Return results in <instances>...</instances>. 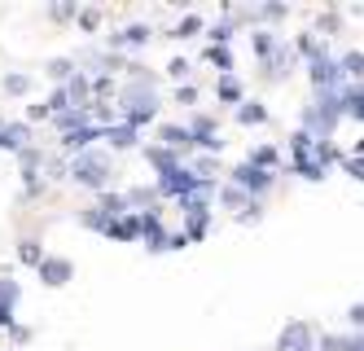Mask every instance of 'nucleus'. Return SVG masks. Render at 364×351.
Listing matches in <instances>:
<instances>
[{
    "mask_svg": "<svg viewBox=\"0 0 364 351\" xmlns=\"http://www.w3.org/2000/svg\"><path fill=\"white\" fill-rule=\"evenodd\" d=\"M333 115H343V105H338V93H321V101L303 115V123H307V127H316L321 137H325V132L333 127Z\"/></svg>",
    "mask_w": 364,
    "mask_h": 351,
    "instance_id": "obj_1",
    "label": "nucleus"
},
{
    "mask_svg": "<svg viewBox=\"0 0 364 351\" xmlns=\"http://www.w3.org/2000/svg\"><path fill=\"white\" fill-rule=\"evenodd\" d=\"M311 338H316V330H311L307 320H290V325L281 330V338H277V351H307Z\"/></svg>",
    "mask_w": 364,
    "mask_h": 351,
    "instance_id": "obj_2",
    "label": "nucleus"
},
{
    "mask_svg": "<svg viewBox=\"0 0 364 351\" xmlns=\"http://www.w3.org/2000/svg\"><path fill=\"white\" fill-rule=\"evenodd\" d=\"M106 176H110V163H106V158H97V154H84L80 163H75V180H84L92 189L106 184Z\"/></svg>",
    "mask_w": 364,
    "mask_h": 351,
    "instance_id": "obj_3",
    "label": "nucleus"
},
{
    "mask_svg": "<svg viewBox=\"0 0 364 351\" xmlns=\"http://www.w3.org/2000/svg\"><path fill=\"white\" fill-rule=\"evenodd\" d=\"M232 180H237V189H255V194H264V189L272 184V172H264V167H237L232 172Z\"/></svg>",
    "mask_w": 364,
    "mask_h": 351,
    "instance_id": "obj_4",
    "label": "nucleus"
},
{
    "mask_svg": "<svg viewBox=\"0 0 364 351\" xmlns=\"http://www.w3.org/2000/svg\"><path fill=\"white\" fill-rule=\"evenodd\" d=\"M149 115H154V97L149 93H127V119H132V127Z\"/></svg>",
    "mask_w": 364,
    "mask_h": 351,
    "instance_id": "obj_5",
    "label": "nucleus"
},
{
    "mask_svg": "<svg viewBox=\"0 0 364 351\" xmlns=\"http://www.w3.org/2000/svg\"><path fill=\"white\" fill-rule=\"evenodd\" d=\"M40 273H44L48 285H62V281H70V259H44Z\"/></svg>",
    "mask_w": 364,
    "mask_h": 351,
    "instance_id": "obj_6",
    "label": "nucleus"
},
{
    "mask_svg": "<svg viewBox=\"0 0 364 351\" xmlns=\"http://www.w3.org/2000/svg\"><path fill=\"white\" fill-rule=\"evenodd\" d=\"M338 105H343L351 119H364V88H343L338 93Z\"/></svg>",
    "mask_w": 364,
    "mask_h": 351,
    "instance_id": "obj_7",
    "label": "nucleus"
},
{
    "mask_svg": "<svg viewBox=\"0 0 364 351\" xmlns=\"http://www.w3.org/2000/svg\"><path fill=\"white\" fill-rule=\"evenodd\" d=\"M338 75H343V70H338V66H333L329 58H316V66H311V79H316V84H321V88H325V84H333V79H338Z\"/></svg>",
    "mask_w": 364,
    "mask_h": 351,
    "instance_id": "obj_8",
    "label": "nucleus"
},
{
    "mask_svg": "<svg viewBox=\"0 0 364 351\" xmlns=\"http://www.w3.org/2000/svg\"><path fill=\"white\" fill-rule=\"evenodd\" d=\"M237 119H242V123H264V119H268V110H264L259 101H246L242 110H237Z\"/></svg>",
    "mask_w": 364,
    "mask_h": 351,
    "instance_id": "obj_9",
    "label": "nucleus"
},
{
    "mask_svg": "<svg viewBox=\"0 0 364 351\" xmlns=\"http://www.w3.org/2000/svg\"><path fill=\"white\" fill-rule=\"evenodd\" d=\"M163 141H167L171 150H185V145H189V132H185V127H163Z\"/></svg>",
    "mask_w": 364,
    "mask_h": 351,
    "instance_id": "obj_10",
    "label": "nucleus"
},
{
    "mask_svg": "<svg viewBox=\"0 0 364 351\" xmlns=\"http://www.w3.org/2000/svg\"><path fill=\"white\" fill-rule=\"evenodd\" d=\"M272 163H277V150H268V145L250 154V167H272Z\"/></svg>",
    "mask_w": 364,
    "mask_h": 351,
    "instance_id": "obj_11",
    "label": "nucleus"
},
{
    "mask_svg": "<svg viewBox=\"0 0 364 351\" xmlns=\"http://www.w3.org/2000/svg\"><path fill=\"white\" fill-rule=\"evenodd\" d=\"M343 66H347L355 79H364V53H347V58H343Z\"/></svg>",
    "mask_w": 364,
    "mask_h": 351,
    "instance_id": "obj_12",
    "label": "nucleus"
},
{
    "mask_svg": "<svg viewBox=\"0 0 364 351\" xmlns=\"http://www.w3.org/2000/svg\"><path fill=\"white\" fill-rule=\"evenodd\" d=\"M220 93H224V97L232 101V97H242V84H237V79H232V75H224V79H220Z\"/></svg>",
    "mask_w": 364,
    "mask_h": 351,
    "instance_id": "obj_13",
    "label": "nucleus"
},
{
    "mask_svg": "<svg viewBox=\"0 0 364 351\" xmlns=\"http://www.w3.org/2000/svg\"><path fill=\"white\" fill-rule=\"evenodd\" d=\"M127 40H132V44H141V40H149V31H145V26H127V31L119 36V44H127Z\"/></svg>",
    "mask_w": 364,
    "mask_h": 351,
    "instance_id": "obj_14",
    "label": "nucleus"
},
{
    "mask_svg": "<svg viewBox=\"0 0 364 351\" xmlns=\"http://www.w3.org/2000/svg\"><path fill=\"white\" fill-rule=\"evenodd\" d=\"M224 202L242 211V206H246V194H242V189H224Z\"/></svg>",
    "mask_w": 364,
    "mask_h": 351,
    "instance_id": "obj_15",
    "label": "nucleus"
},
{
    "mask_svg": "<svg viewBox=\"0 0 364 351\" xmlns=\"http://www.w3.org/2000/svg\"><path fill=\"white\" fill-rule=\"evenodd\" d=\"M343 167H347V172H355V176L364 180V158H343Z\"/></svg>",
    "mask_w": 364,
    "mask_h": 351,
    "instance_id": "obj_16",
    "label": "nucleus"
},
{
    "mask_svg": "<svg viewBox=\"0 0 364 351\" xmlns=\"http://www.w3.org/2000/svg\"><path fill=\"white\" fill-rule=\"evenodd\" d=\"M351 320H355V325L364 330V303H355V308H351Z\"/></svg>",
    "mask_w": 364,
    "mask_h": 351,
    "instance_id": "obj_17",
    "label": "nucleus"
},
{
    "mask_svg": "<svg viewBox=\"0 0 364 351\" xmlns=\"http://www.w3.org/2000/svg\"><path fill=\"white\" fill-rule=\"evenodd\" d=\"M351 351H364V338H351Z\"/></svg>",
    "mask_w": 364,
    "mask_h": 351,
    "instance_id": "obj_18",
    "label": "nucleus"
}]
</instances>
